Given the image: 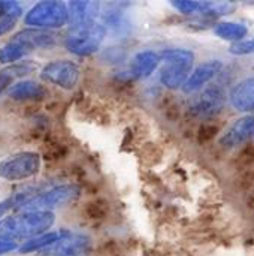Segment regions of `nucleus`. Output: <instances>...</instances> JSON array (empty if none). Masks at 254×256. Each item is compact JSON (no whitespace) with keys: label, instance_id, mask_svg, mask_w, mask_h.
<instances>
[{"label":"nucleus","instance_id":"17","mask_svg":"<svg viewBox=\"0 0 254 256\" xmlns=\"http://www.w3.org/2000/svg\"><path fill=\"white\" fill-rule=\"evenodd\" d=\"M64 230H60V231H51V232H45L42 236H37L31 240H27L25 243H22L16 250L18 254L21 255H25V254H33V252H43L46 250L48 248H51L52 244H55L61 236H63Z\"/></svg>","mask_w":254,"mask_h":256},{"label":"nucleus","instance_id":"27","mask_svg":"<svg viewBox=\"0 0 254 256\" xmlns=\"http://www.w3.org/2000/svg\"><path fill=\"white\" fill-rule=\"evenodd\" d=\"M240 159H241V162L247 166V165H250V164H253L254 162V147H249V148H246L241 154H240Z\"/></svg>","mask_w":254,"mask_h":256},{"label":"nucleus","instance_id":"12","mask_svg":"<svg viewBox=\"0 0 254 256\" xmlns=\"http://www.w3.org/2000/svg\"><path fill=\"white\" fill-rule=\"evenodd\" d=\"M223 64L219 60H211L207 63H202L201 66H198L187 78V81L184 82V86L181 87L184 93H193L198 92L202 86H205L210 80H213L220 70H222Z\"/></svg>","mask_w":254,"mask_h":256},{"label":"nucleus","instance_id":"2","mask_svg":"<svg viewBox=\"0 0 254 256\" xmlns=\"http://www.w3.org/2000/svg\"><path fill=\"white\" fill-rule=\"evenodd\" d=\"M55 222L54 212H19L0 220V240H31L49 232Z\"/></svg>","mask_w":254,"mask_h":256},{"label":"nucleus","instance_id":"26","mask_svg":"<svg viewBox=\"0 0 254 256\" xmlns=\"http://www.w3.org/2000/svg\"><path fill=\"white\" fill-rule=\"evenodd\" d=\"M16 20L13 18H0V36L9 33L13 27H15Z\"/></svg>","mask_w":254,"mask_h":256},{"label":"nucleus","instance_id":"3","mask_svg":"<svg viewBox=\"0 0 254 256\" xmlns=\"http://www.w3.org/2000/svg\"><path fill=\"white\" fill-rule=\"evenodd\" d=\"M165 68L160 72V81L165 87L175 90L184 86L195 63V54L184 48H168L160 54Z\"/></svg>","mask_w":254,"mask_h":256},{"label":"nucleus","instance_id":"20","mask_svg":"<svg viewBox=\"0 0 254 256\" xmlns=\"http://www.w3.org/2000/svg\"><path fill=\"white\" fill-rule=\"evenodd\" d=\"M31 70H33V66L25 64V63H15V64H10V66L1 69L0 70V93L7 90L16 78L25 76Z\"/></svg>","mask_w":254,"mask_h":256},{"label":"nucleus","instance_id":"24","mask_svg":"<svg viewBox=\"0 0 254 256\" xmlns=\"http://www.w3.org/2000/svg\"><path fill=\"white\" fill-rule=\"evenodd\" d=\"M231 52H232V54H237V56L254 54V39L235 42V44L231 46Z\"/></svg>","mask_w":254,"mask_h":256},{"label":"nucleus","instance_id":"10","mask_svg":"<svg viewBox=\"0 0 254 256\" xmlns=\"http://www.w3.org/2000/svg\"><path fill=\"white\" fill-rule=\"evenodd\" d=\"M254 136V116H247L235 122L222 136L220 144L226 148H235L246 144Z\"/></svg>","mask_w":254,"mask_h":256},{"label":"nucleus","instance_id":"9","mask_svg":"<svg viewBox=\"0 0 254 256\" xmlns=\"http://www.w3.org/2000/svg\"><path fill=\"white\" fill-rule=\"evenodd\" d=\"M225 106V92L219 86H213L202 92L190 105V114L201 118L217 116Z\"/></svg>","mask_w":254,"mask_h":256},{"label":"nucleus","instance_id":"1","mask_svg":"<svg viewBox=\"0 0 254 256\" xmlns=\"http://www.w3.org/2000/svg\"><path fill=\"white\" fill-rule=\"evenodd\" d=\"M81 189L76 184H58L48 189H34L12 196L13 210L19 212H52L79 198Z\"/></svg>","mask_w":254,"mask_h":256},{"label":"nucleus","instance_id":"28","mask_svg":"<svg viewBox=\"0 0 254 256\" xmlns=\"http://www.w3.org/2000/svg\"><path fill=\"white\" fill-rule=\"evenodd\" d=\"M16 249H18L16 243H13V242H6V240H0V255L13 252V250H16Z\"/></svg>","mask_w":254,"mask_h":256},{"label":"nucleus","instance_id":"29","mask_svg":"<svg viewBox=\"0 0 254 256\" xmlns=\"http://www.w3.org/2000/svg\"><path fill=\"white\" fill-rule=\"evenodd\" d=\"M9 210H13V201H12V196L4 200V201H0V220L3 219V216H6V213Z\"/></svg>","mask_w":254,"mask_h":256},{"label":"nucleus","instance_id":"14","mask_svg":"<svg viewBox=\"0 0 254 256\" xmlns=\"http://www.w3.org/2000/svg\"><path fill=\"white\" fill-rule=\"evenodd\" d=\"M160 56L156 51L147 50L138 52L130 63V74L133 78H148L159 66Z\"/></svg>","mask_w":254,"mask_h":256},{"label":"nucleus","instance_id":"6","mask_svg":"<svg viewBox=\"0 0 254 256\" xmlns=\"http://www.w3.org/2000/svg\"><path fill=\"white\" fill-rule=\"evenodd\" d=\"M40 170V156L34 152H19L0 160V178L21 182L34 177Z\"/></svg>","mask_w":254,"mask_h":256},{"label":"nucleus","instance_id":"11","mask_svg":"<svg viewBox=\"0 0 254 256\" xmlns=\"http://www.w3.org/2000/svg\"><path fill=\"white\" fill-rule=\"evenodd\" d=\"M70 27H81L96 22V18L100 10L97 2H69L66 3Z\"/></svg>","mask_w":254,"mask_h":256},{"label":"nucleus","instance_id":"25","mask_svg":"<svg viewBox=\"0 0 254 256\" xmlns=\"http://www.w3.org/2000/svg\"><path fill=\"white\" fill-rule=\"evenodd\" d=\"M217 132H219V128L217 126H214V124H205V126L201 128L198 138H199L201 142H207V141H211L217 135Z\"/></svg>","mask_w":254,"mask_h":256},{"label":"nucleus","instance_id":"23","mask_svg":"<svg viewBox=\"0 0 254 256\" xmlns=\"http://www.w3.org/2000/svg\"><path fill=\"white\" fill-rule=\"evenodd\" d=\"M22 8L18 2H0V18H13L21 16Z\"/></svg>","mask_w":254,"mask_h":256},{"label":"nucleus","instance_id":"5","mask_svg":"<svg viewBox=\"0 0 254 256\" xmlns=\"http://www.w3.org/2000/svg\"><path fill=\"white\" fill-rule=\"evenodd\" d=\"M105 36L106 30L97 21L81 27H69L67 36L64 39V46L69 52L75 56H91L100 48Z\"/></svg>","mask_w":254,"mask_h":256},{"label":"nucleus","instance_id":"22","mask_svg":"<svg viewBox=\"0 0 254 256\" xmlns=\"http://www.w3.org/2000/svg\"><path fill=\"white\" fill-rule=\"evenodd\" d=\"M216 3H210V2H190V0H183V2H172V6L175 9H178L180 12L186 14V15H193V14H199L205 18H211V10L214 8Z\"/></svg>","mask_w":254,"mask_h":256},{"label":"nucleus","instance_id":"13","mask_svg":"<svg viewBox=\"0 0 254 256\" xmlns=\"http://www.w3.org/2000/svg\"><path fill=\"white\" fill-rule=\"evenodd\" d=\"M6 92L7 96L15 100H39L48 94L46 88L33 80H22L13 82Z\"/></svg>","mask_w":254,"mask_h":256},{"label":"nucleus","instance_id":"19","mask_svg":"<svg viewBox=\"0 0 254 256\" xmlns=\"http://www.w3.org/2000/svg\"><path fill=\"white\" fill-rule=\"evenodd\" d=\"M21 39L28 42L34 50L36 48H49L54 46L57 39L55 34L51 33L49 30H37V28H25L19 33H16Z\"/></svg>","mask_w":254,"mask_h":256},{"label":"nucleus","instance_id":"18","mask_svg":"<svg viewBox=\"0 0 254 256\" xmlns=\"http://www.w3.org/2000/svg\"><path fill=\"white\" fill-rule=\"evenodd\" d=\"M106 32H111L114 34H124L129 32L130 24L127 16L120 9H109L102 14V22H100Z\"/></svg>","mask_w":254,"mask_h":256},{"label":"nucleus","instance_id":"16","mask_svg":"<svg viewBox=\"0 0 254 256\" xmlns=\"http://www.w3.org/2000/svg\"><path fill=\"white\" fill-rule=\"evenodd\" d=\"M231 104L238 111L254 110V78H247L234 87L231 93Z\"/></svg>","mask_w":254,"mask_h":256},{"label":"nucleus","instance_id":"21","mask_svg":"<svg viewBox=\"0 0 254 256\" xmlns=\"http://www.w3.org/2000/svg\"><path fill=\"white\" fill-rule=\"evenodd\" d=\"M214 33L222 38V39H226V40H243L247 33H249V28L247 26L241 24V22H229V21H223V22H219L214 28Z\"/></svg>","mask_w":254,"mask_h":256},{"label":"nucleus","instance_id":"4","mask_svg":"<svg viewBox=\"0 0 254 256\" xmlns=\"http://www.w3.org/2000/svg\"><path fill=\"white\" fill-rule=\"evenodd\" d=\"M69 21L67 6L60 0H45L36 3L25 12L24 22L28 28L52 30L63 27Z\"/></svg>","mask_w":254,"mask_h":256},{"label":"nucleus","instance_id":"7","mask_svg":"<svg viewBox=\"0 0 254 256\" xmlns=\"http://www.w3.org/2000/svg\"><path fill=\"white\" fill-rule=\"evenodd\" d=\"M79 66L70 60H54L43 66L40 78L64 90H73L79 81Z\"/></svg>","mask_w":254,"mask_h":256},{"label":"nucleus","instance_id":"8","mask_svg":"<svg viewBox=\"0 0 254 256\" xmlns=\"http://www.w3.org/2000/svg\"><path fill=\"white\" fill-rule=\"evenodd\" d=\"M91 249V240L88 236L75 234L69 230H64L61 238L43 250L45 256H81L88 254Z\"/></svg>","mask_w":254,"mask_h":256},{"label":"nucleus","instance_id":"15","mask_svg":"<svg viewBox=\"0 0 254 256\" xmlns=\"http://www.w3.org/2000/svg\"><path fill=\"white\" fill-rule=\"evenodd\" d=\"M33 51H34V48L28 42H25L24 39H21L19 36L15 34L6 45H3L0 48V63L15 64Z\"/></svg>","mask_w":254,"mask_h":256}]
</instances>
